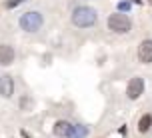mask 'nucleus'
I'll return each instance as SVG.
<instances>
[{"mask_svg": "<svg viewBox=\"0 0 152 138\" xmlns=\"http://www.w3.org/2000/svg\"><path fill=\"white\" fill-rule=\"evenodd\" d=\"M142 92H144V80L140 76H134L128 80V86H126V96L128 100H136L142 96Z\"/></svg>", "mask_w": 152, "mask_h": 138, "instance_id": "20e7f679", "label": "nucleus"}, {"mask_svg": "<svg viewBox=\"0 0 152 138\" xmlns=\"http://www.w3.org/2000/svg\"><path fill=\"white\" fill-rule=\"evenodd\" d=\"M16 58L14 46L10 44H0V66H10Z\"/></svg>", "mask_w": 152, "mask_h": 138, "instance_id": "0eeeda50", "label": "nucleus"}, {"mask_svg": "<svg viewBox=\"0 0 152 138\" xmlns=\"http://www.w3.org/2000/svg\"><path fill=\"white\" fill-rule=\"evenodd\" d=\"M70 128H72V122H68V120H58V122L54 124L52 132L58 138H66V136H68V132H70Z\"/></svg>", "mask_w": 152, "mask_h": 138, "instance_id": "6e6552de", "label": "nucleus"}, {"mask_svg": "<svg viewBox=\"0 0 152 138\" xmlns=\"http://www.w3.org/2000/svg\"><path fill=\"white\" fill-rule=\"evenodd\" d=\"M18 24H20V28H22L24 32L32 34V32H38L40 28H42V24H44V16L40 14L38 10H28V12L20 14Z\"/></svg>", "mask_w": 152, "mask_h": 138, "instance_id": "f03ea898", "label": "nucleus"}, {"mask_svg": "<svg viewBox=\"0 0 152 138\" xmlns=\"http://www.w3.org/2000/svg\"><path fill=\"white\" fill-rule=\"evenodd\" d=\"M22 2H26V0H8L6 6L8 8H14V6H18V4H22Z\"/></svg>", "mask_w": 152, "mask_h": 138, "instance_id": "ddd939ff", "label": "nucleus"}, {"mask_svg": "<svg viewBox=\"0 0 152 138\" xmlns=\"http://www.w3.org/2000/svg\"><path fill=\"white\" fill-rule=\"evenodd\" d=\"M132 2H136V4H140V0H132Z\"/></svg>", "mask_w": 152, "mask_h": 138, "instance_id": "4468645a", "label": "nucleus"}, {"mask_svg": "<svg viewBox=\"0 0 152 138\" xmlns=\"http://www.w3.org/2000/svg\"><path fill=\"white\" fill-rule=\"evenodd\" d=\"M152 128V114H142L138 120V132H148Z\"/></svg>", "mask_w": 152, "mask_h": 138, "instance_id": "9d476101", "label": "nucleus"}, {"mask_svg": "<svg viewBox=\"0 0 152 138\" xmlns=\"http://www.w3.org/2000/svg\"><path fill=\"white\" fill-rule=\"evenodd\" d=\"M138 60L142 62V64H150L152 62V40L150 38H146L140 42V46H138Z\"/></svg>", "mask_w": 152, "mask_h": 138, "instance_id": "423d86ee", "label": "nucleus"}, {"mask_svg": "<svg viewBox=\"0 0 152 138\" xmlns=\"http://www.w3.org/2000/svg\"><path fill=\"white\" fill-rule=\"evenodd\" d=\"M72 24L78 26V28H88V26H94L96 20H98V14L96 10L90 6H76L72 10Z\"/></svg>", "mask_w": 152, "mask_h": 138, "instance_id": "f257e3e1", "label": "nucleus"}, {"mask_svg": "<svg viewBox=\"0 0 152 138\" xmlns=\"http://www.w3.org/2000/svg\"><path fill=\"white\" fill-rule=\"evenodd\" d=\"M108 28L114 32V34H128L132 30V20H130L126 14H110L108 16Z\"/></svg>", "mask_w": 152, "mask_h": 138, "instance_id": "7ed1b4c3", "label": "nucleus"}, {"mask_svg": "<svg viewBox=\"0 0 152 138\" xmlns=\"http://www.w3.org/2000/svg\"><path fill=\"white\" fill-rule=\"evenodd\" d=\"M12 94H14V78L10 74H0V96L12 98Z\"/></svg>", "mask_w": 152, "mask_h": 138, "instance_id": "39448f33", "label": "nucleus"}, {"mask_svg": "<svg viewBox=\"0 0 152 138\" xmlns=\"http://www.w3.org/2000/svg\"><path fill=\"white\" fill-rule=\"evenodd\" d=\"M32 104H34V102H32L30 96H22V98H20V108H22V110H32Z\"/></svg>", "mask_w": 152, "mask_h": 138, "instance_id": "9b49d317", "label": "nucleus"}, {"mask_svg": "<svg viewBox=\"0 0 152 138\" xmlns=\"http://www.w3.org/2000/svg\"><path fill=\"white\" fill-rule=\"evenodd\" d=\"M128 10H130L128 2H118V12H128Z\"/></svg>", "mask_w": 152, "mask_h": 138, "instance_id": "f8f14e48", "label": "nucleus"}, {"mask_svg": "<svg viewBox=\"0 0 152 138\" xmlns=\"http://www.w3.org/2000/svg\"><path fill=\"white\" fill-rule=\"evenodd\" d=\"M86 136H88V126H84V124H72V128H70L66 138H86Z\"/></svg>", "mask_w": 152, "mask_h": 138, "instance_id": "1a4fd4ad", "label": "nucleus"}]
</instances>
